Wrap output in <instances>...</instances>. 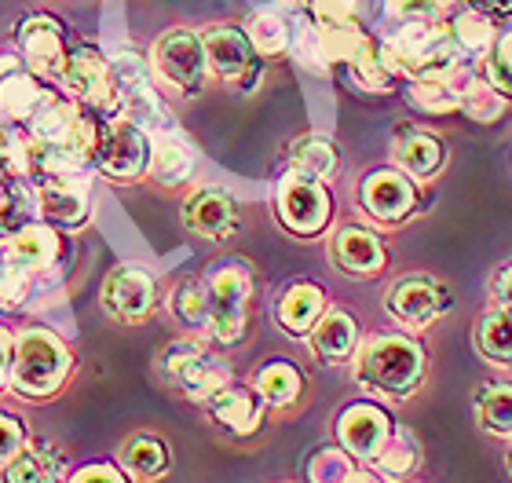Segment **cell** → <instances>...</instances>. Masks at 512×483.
Masks as SVG:
<instances>
[{"instance_id": "7c38bea8", "label": "cell", "mask_w": 512, "mask_h": 483, "mask_svg": "<svg viewBox=\"0 0 512 483\" xmlns=\"http://www.w3.org/2000/svg\"><path fill=\"white\" fill-rule=\"evenodd\" d=\"M388 436H392V425L370 403L348 407L341 414V421H337V440L344 443V451H352L355 458H366V462H374L377 454H381Z\"/></svg>"}, {"instance_id": "d6986e66", "label": "cell", "mask_w": 512, "mask_h": 483, "mask_svg": "<svg viewBox=\"0 0 512 483\" xmlns=\"http://www.w3.org/2000/svg\"><path fill=\"white\" fill-rule=\"evenodd\" d=\"M414 183L399 176V172H374L370 180L363 183V202L366 209L384 220V224H395L403 220L410 209H414Z\"/></svg>"}, {"instance_id": "7402d4cb", "label": "cell", "mask_w": 512, "mask_h": 483, "mask_svg": "<svg viewBox=\"0 0 512 483\" xmlns=\"http://www.w3.org/2000/svg\"><path fill=\"white\" fill-rule=\"evenodd\" d=\"M311 348L326 363H344L355 348V319L348 312H322L311 326Z\"/></svg>"}, {"instance_id": "52a82bcc", "label": "cell", "mask_w": 512, "mask_h": 483, "mask_svg": "<svg viewBox=\"0 0 512 483\" xmlns=\"http://www.w3.org/2000/svg\"><path fill=\"white\" fill-rule=\"evenodd\" d=\"M205 44L191 30H169L154 44V70L165 85H172L183 96H194L205 81Z\"/></svg>"}, {"instance_id": "f35d334b", "label": "cell", "mask_w": 512, "mask_h": 483, "mask_svg": "<svg viewBox=\"0 0 512 483\" xmlns=\"http://www.w3.org/2000/svg\"><path fill=\"white\" fill-rule=\"evenodd\" d=\"M165 447H161L154 436H139L125 447V465L139 476H158L165 469Z\"/></svg>"}, {"instance_id": "44dd1931", "label": "cell", "mask_w": 512, "mask_h": 483, "mask_svg": "<svg viewBox=\"0 0 512 483\" xmlns=\"http://www.w3.org/2000/svg\"><path fill=\"white\" fill-rule=\"evenodd\" d=\"M194 169V154L187 140H180L172 129H161L150 143V172L158 183H183Z\"/></svg>"}, {"instance_id": "8fae6325", "label": "cell", "mask_w": 512, "mask_h": 483, "mask_svg": "<svg viewBox=\"0 0 512 483\" xmlns=\"http://www.w3.org/2000/svg\"><path fill=\"white\" fill-rule=\"evenodd\" d=\"M19 44L33 74L63 77L66 52H63V26L48 15H30L19 22Z\"/></svg>"}, {"instance_id": "74e56055", "label": "cell", "mask_w": 512, "mask_h": 483, "mask_svg": "<svg viewBox=\"0 0 512 483\" xmlns=\"http://www.w3.org/2000/svg\"><path fill=\"white\" fill-rule=\"evenodd\" d=\"M480 421L498 436L512 432V385H494L480 399Z\"/></svg>"}, {"instance_id": "816d5d0a", "label": "cell", "mask_w": 512, "mask_h": 483, "mask_svg": "<svg viewBox=\"0 0 512 483\" xmlns=\"http://www.w3.org/2000/svg\"><path fill=\"white\" fill-rule=\"evenodd\" d=\"M0 260H4V253H0Z\"/></svg>"}, {"instance_id": "2e32d148", "label": "cell", "mask_w": 512, "mask_h": 483, "mask_svg": "<svg viewBox=\"0 0 512 483\" xmlns=\"http://www.w3.org/2000/svg\"><path fill=\"white\" fill-rule=\"evenodd\" d=\"M183 224L209 242H224L238 227V209L224 191H198L183 209Z\"/></svg>"}, {"instance_id": "9c48e42d", "label": "cell", "mask_w": 512, "mask_h": 483, "mask_svg": "<svg viewBox=\"0 0 512 483\" xmlns=\"http://www.w3.org/2000/svg\"><path fill=\"white\" fill-rule=\"evenodd\" d=\"M63 85L77 99H85L92 107H114L118 103V88H114V66L96 52V48H77L66 55Z\"/></svg>"}, {"instance_id": "603a6c76", "label": "cell", "mask_w": 512, "mask_h": 483, "mask_svg": "<svg viewBox=\"0 0 512 483\" xmlns=\"http://www.w3.org/2000/svg\"><path fill=\"white\" fill-rule=\"evenodd\" d=\"M447 81L454 85V92H458V107L465 110L469 118H476V121H498L502 118L505 99L491 81H480L476 74H461V70H454Z\"/></svg>"}, {"instance_id": "d590c367", "label": "cell", "mask_w": 512, "mask_h": 483, "mask_svg": "<svg viewBox=\"0 0 512 483\" xmlns=\"http://www.w3.org/2000/svg\"><path fill=\"white\" fill-rule=\"evenodd\" d=\"M246 37L249 44H253L260 55H278V52H286V44H289V30H286V22L278 19V15H253L246 26Z\"/></svg>"}, {"instance_id": "b9f144b4", "label": "cell", "mask_w": 512, "mask_h": 483, "mask_svg": "<svg viewBox=\"0 0 512 483\" xmlns=\"http://www.w3.org/2000/svg\"><path fill=\"white\" fill-rule=\"evenodd\" d=\"M491 85L512 96V33H505L491 55Z\"/></svg>"}, {"instance_id": "83f0119b", "label": "cell", "mask_w": 512, "mask_h": 483, "mask_svg": "<svg viewBox=\"0 0 512 483\" xmlns=\"http://www.w3.org/2000/svg\"><path fill=\"white\" fill-rule=\"evenodd\" d=\"M417 458H421V451H417L414 436H410L406 429H399V432L388 436V443L381 447V454L374 458V465H377V473L388 476V480H403V476L414 473Z\"/></svg>"}, {"instance_id": "6da1fadb", "label": "cell", "mask_w": 512, "mask_h": 483, "mask_svg": "<svg viewBox=\"0 0 512 483\" xmlns=\"http://www.w3.org/2000/svg\"><path fill=\"white\" fill-rule=\"evenodd\" d=\"M355 377L366 388L384 392V396H410L421 377H425V355L414 341L381 333L359 348L355 355Z\"/></svg>"}, {"instance_id": "681fc988", "label": "cell", "mask_w": 512, "mask_h": 483, "mask_svg": "<svg viewBox=\"0 0 512 483\" xmlns=\"http://www.w3.org/2000/svg\"><path fill=\"white\" fill-rule=\"evenodd\" d=\"M8 377H11V337L0 330V388L8 385Z\"/></svg>"}, {"instance_id": "cb8c5ba5", "label": "cell", "mask_w": 512, "mask_h": 483, "mask_svg": "<svg viewBox=\"0 0 512 483\" xmlns=\"http://www.w3.org/2000/svg\"><path fill=\"white\" fill-rule=\"evenodd\" d=\"M209 414H213V421H220L224 429L235 432V436H249V432L260 425L256 399L249 396L246 388H235V385L220 388V392L209 399Z\"/></svg>"}, {"instance_id": "e575fe53", "label": "cell", "mask_w": 512, "mask_h": 483, "mask_svg": "<svg viewBox=\"0 0 512 483\" xmlns=\"http://www.w3.org/2000/svg\"><path fill=\"white\" fill-rule=\"evenodd\" d=\"M410 103L425 114H450L458 107V92L450 85L447 77H421L410 85Z\"/></svg>"}, {"instance_id": "7a4b0ae2", "label": "cell", "mask_w": 512, "mask_h": 483, "mask_svg": "<svg viewBox=\"0 0 512 483\" xmlns=\"http://www.w3.org/2000/svg\"><path fill=\"white\" fill-rule=\"evenodd\" d=\"M70 374V348L48 330H26L11 348V385L22 396H52Z\"/></svg>"}, {"instance_id": "4fadbf2b", "label": "cell", "mask_w": 512, "mask_h": 483, "mask_svg": "<svg viewBox=\"0 0 512 483\" xmlns=\"http://www.w3.org/2000/svg\"><path fill=\"white\" fill-rule=\"evenodd\" d=\"M48 103V92L41 81L22 70L15 59H0V118L8 121H33V114Z\"/></svg>"}, {"instance_id": "484cf974", "label": "cell", "mask_w": 512, "mask_h": 483, "mask_svg": "<svg viewBox=\"0 0 512 483\" xmlns=\"http://www.w3.org/2000/svg\"><path fill=\"white\" fill-rule=\"evenodd\" d=\"M322 308H326V297H322L319 286L300 282V286H289L286 297L278 301V322L289 333H308L322 319Z\"/></svg>"}, {"instance_id": "30bf717a", "label": "cell", "mask_w": 512, "mask_h": 483, "mask_svg": "<svg viewBox=\"0 0 512 483\" xmlns=\"http://www.w3.org/2000/svg\"><path fill=\"white\" fill-rule=\"evenodd\" d=\"M158 301V286L136 264H121L103 282V308L118 319H143Z\"/></svg>"}, {"instance_id": "c3c4849f", "label": "cell", "mask_w": 512, "mask_h": 483, "mask_svg": "<svg viewBox=\"0 0 512 483\" xmlns=\"http://www.w3.org/2000/svg\"><path fill=\"white\" fill-rule=\"evenodd\" d=\"M472 11H480L483 19H498V15H509L512 0H469Z\"/></svg>"}, {"instance_id": "9a60e30c", "label": "cell", "mask_w": 512, "mask_h": 483, "mask_svg": "<svg viewBox=\"0 0 512 483\" xmlns=\"http://www.w3.org/2000/svg\"><path fill=\"white\" fill-rule=\"evenodd\" d=\"M443 308H447V297H443V290H439L436 282L428 279H403L388 293V312L403 322V326H414V330L428 326Z\"/></svg>"}, {"instance_id": "f907efd6", "label": "cell", "mask_w": 512, "mask_h": 483, "mask_svg": "<svg viewBox=\"0 0 512 483\" xmlns=\"http://www.w3.org/2000/svg\"><path fill=\"white\" fill-rule=\"evenodd\" d=\"M348 483H388V476L381 473H352V480Z\"/></svg>"}, {"instance_id": "7dc6e473", "label": "cell", "mask_w": 512, "mask_h": 483, "mask_svg": "<svg viewBox=\"0 0 512 483\" xmlns=\"http://www.w3.org/2000/svg\"><path fill=\"white\" fill-rule=\"evenodd\" d=\"M494 297H498L502 308L512 312V268H502L498 275H494Z\"/></svg>"}, {"instance_id": "d6a6232c", "label": "cell", "mask_w": 512, "mask_h": 483, "mask_svg": "<svg viewBox=\"0 0 512 483\" xmlns=\"http://www.w3.org/2000/svg\"><path fill=\"white\" fill-rule=\"evenodd\" d=\"M315 33H319V48L326 63H352V55L366 44V37L352 22H322V30Z\"/></svg>"}, {"instance_id": "bcb514c9", "label": "cell", "mask_w": 512, "mask_h": 483, "mask_svg": "<svg viewBox=\"0 0 512 483\" xmlns=\"http://www.w3.org/2000/svg\"><path fill=\"white\" fill-rule=\"evenodd\" d=\"M70 483H125L114 469H107V465H92V469H81V473H74V480Z\"/></svg>"}, {"instance_id": "ba28073f", "label": "cell", "mask_w": 512, "mask_h": 483, "mask_svg": "<svg viewBox=\"0 0 512 483\" xmlns=\"http://www.w3.org/2000/svg\"><path fill=\"white\" fill-rule=\"evenodd\" d=\"M96 161L103 165V172L114 176V180H136L150 161L147 132L139 129V125H132V121H125V118L114 121V125L103 129V136H99Z\"/></svg>"}, {"instance_id": "ab89813d", "label": "cell", "mask_w": 512, "mask_h": 483, "mask_svg": "<svg viewBox=\"0 0 512 483\" xmlns=\"http://www.w3.org/2000/svg\"><path fill=\"white\" fill-rule=\"evenodd\" d=\"M352 462H348V454H341V451H319L315 458H311V465H308V476H311V483H348L352 480Z\"/></svg>"}, {"instance_id": "1f68e13d", "label": "cell", "mask_w": 512, "mask_h": 483, "mask_svg": "<svg viewBox=\"0 0 512 483\" xmlns=\"http://www.w3.org/2000/svg\"><path fill=\"white\" fill-rule=\"evenodd\" d=\"M476 341H480V352L491 359V363H512V312L502 308V312L487 315L476 330Z\"/></svg>"}, {"instance_id": "f6af8a7d", "label": "cell", "mask_w": 512, "mask_h": 483, "mask_svg": "<svg viewBox=\"0 0 512 483\" xmlns=\"http://www.w3.org/2000/svg\"><path fill=\"white\" fill-rule=\"evenodd\" d=\"M311 8L322 22H352L355 0H311Z\"/></svg>"}, {"instance_id": "836d02e7", "label": "cell", "mask_w": 512, "mask_h": 483, "mask_svg": "<svg viewBox=\"0 0 512 483\" xmlns=\"http://www.w3.org/2000/svg\"><path fill=\"white\" fill-rule=\"evenodd\" d=\"M172 315L191 326V330H209V293L205 282H183L180 290L172 293Z\"/></svg>"}, {"instance_id": "ffe728a7", "label": "cell", "mask_w": 512, "mask_h": 483, "mask_svg": "<svg viewBox=\"0 0 512 483\" xmlns=\"http://www.w3.org/2000/svg\"><path fill=\"white\" fill-rule=\"evenodd\" d=\"M333 260L348 275H377L384 268V246L363 227H344L341 235L333 238Z\"/></svg>"}, {"instance_id": "f1b7e54d", "label": "cell", "mask_w": 512, "mask_h": 483, "mask_svg": "<svg viewBox=\"0 0 512 483\" xmlns=\"http://www.w3.org/2000/svg\"><path fill=\"white\" fill-rule=\"evenodd\" d=\"M0 172L8 180H30L33 172H37L33 136H22V132H4L0 136Z\"/></svg>"}, {"instance_id": "60d3db41", "label": "cell", "mask_w": 512, "mask_h": 483, "mask_svg": "<svg viewBox=\"0 0 512 483\" xmlns=\"http://www.w3.org/2000/svg\"><path fill=\"white\" fill-rule=\"evenodd\" d=\"M454 37H458L461 48H469V52H483L487 44H491V22L483 19L480 11H465L454 19Z\"/></svg>"}, {"instance_id": "f5cc1de1", "label": "cell", "mask_w": 512, "mask_h": 483, "mask_svg": "<svg viewBox=\"0 0 512 483\" xmlns=\"http://www.w3.org/2000/svg\"><path fill=\"white\" fill-rule=\"evenodd\" d=\"M0 136H4V132H0Z\"/></svg>"}, {"instance_id": "4dcf8cb0", "label": "cell", "mask_w": 512, "mask_h": 483, "mask_svg": "<svg viewBox=\"0 0 512 483\" xmlns=\"http://www.w3.org/2000/svg\"><path fill=\"white\" fill-rule=\"evenodd\" d=\"M256 392L267 399V403H275V407H286L293 399L300 396V374L297 366L289 363H267L260 374H256Z\"/></svg>"}, {"instance_id": "5b68a950", "label": "cell", "mask_w": 512, "mask_h": 483, "mask_svg": "<svg viewBox=\"0 0 512 483\" xmlns=\"http://www.w3.org/2000/svg\"><path fill=\"white\" fill-rule=\"evenodd\" d=\"M161 377L172 388H180L183 396L202 399V403H209L220 388L231 385L227 366L216 363L213 355H205L194 341H176L161 352Z\"/></svg>"}, {"instance_id": "d4e9b609", "label": "cell", "mask_w": 512, "mask_h": 483, "mask_svg": "<svg viewBox=\"0 0 512 483\" xmlns=\"http://www.w3.org/2000/svg\"><path fill=\"white\" fill-rule=\"evenodd\" d=\"M4 480L8 483H59L63 480V458L44 447V443H33L26 451H19L4 469Z\"/></svg>"}, {"instance_id": "ee69618b", "label": "cell", "mask_w": 512, "mask_h": 483, "mask_svg": "<svg viewBox=\"0 0 512 483\" xmlns=\"http://www.w3.org/2000/svg\"><path fill=\"white\" fill-rule=\"evenodd\" d=\"M26 443V432L15 418H0V462H11L15 454L22 451Z\"/></svg>"}, {"instance_id": "ac0fdd59", "label": "cell", "mask_w": 512, "mask_h": 483, "mask_svg": "<svg viewBox=\"0 0 512 483\" xmlns=\"http://www.w3.org/2000/svg\"><path fill=\"white\" fill-rule=\"evenodd\" d=\"M59 260V235L44 224H22L19 231L8 235V246H4V264H15V268L26 271H44Z\"/></svg>"}, {"instance_id": "4316f807", "label": "cell", "mask_w": 512, "mask_h": 483, "mask_svg": "<svg viewBox=\"0 0 512 483\" xmlns=\"http://www.w3.org/2000/svg\"><path fill=\"white\" fill-rule=\"evenodd\" d=\"M395 161H399L414 180H425V176H432V172L443 165V147H439L432 136H425V132H403V136L395 140Z\"/></svg>"}, {"instance_id": "e0dca14e", "label": "cell", "mask_w": 512, "mask_h": 483, "mask_svg": "<svg viewBox=\"0 0 512 483\" xmlns=\"http://www.w3.org/2000/svg\"><path fill=\"white\" fill-rule=\"evenodd\" d=\"M202 44L209 66L224 81H242L249 74V66H253V44H249V37L242 30H235V26H216V30L205 33Z\"/></svg>"}, {"instance_id": "f546056e", "label": "cell", "mask_w": 512, "mask_h": 483, "mask_svg": "<svg viewBox=\"0 0 512 483\" xmlns=\"http://www.w3.org/2000/svg\"><path fill=\"white\" fill-rule=\"evenodd\" d=\"M293 169L311 176V180H330L337 172V151H333L330 140L322 136H308L293 147Z\"/></svg>"}, {"instance_id": "7bdbcfd3", "label": "cell", "mask_w": 512, "mask_h": 483, "mask_svg": "<svg viewBox=\"0 0 512 483\" xmlns=\"http://www.w3.org/2000/svg\"><path fill=\"white\" fill-rule=\"evenodd\" d=\"M447 4H450V0H388V8H392L395 15L414 19V22L436 19V15H443V11H447Z\"/></svg>"}, {"instance_id": "8d00e7d4", "label": "cell", "mask_w": 512, "mask_h": 483, "mask_svg": "<svg viewBox=\"0 0 512 483\" xmlns=\"http://www.w3.org/2000/svg\"><path fill=\"white\" fill-rule=\"evenodd\" d=\"M352 74H355V81L366 88V92H384V88H388V81H392V70L384 66L381 48H374L370 41H366L363 48L352 55Z\"/></svg>"}, {"instance_id": "5bb4252c", "label": "cell", "mask_w": 512, "mask_h": 483, "mask_svg": "<svg viewBox=\"0 0 512 483\" xmlns=\"http://www.w3.org/2000/svg\"><path fill=\"white\" fill-rule=\"evenodd\" d=\"M37 205L52 224L77 227L88 216V183L81 176H48L37 191Z\"/></svg>"}, {"instance_id": "277c9868", "label": "cell", "mask_w": 512, "mask_h": 483, "mask_svg": "<svg viewBox=\"0 0 512 483\" xmlns=\"http://www.w3.org/2000/svg\"><path fill=\"white\" fill-rule=\"evenodd\" d=\"M209 293V333L220 344H238L246 337V304L253 293L246 264H220V268L205 279Z\"/></svg>"}, {"instance_id": "8992f818", "label": "cell", "mask_w": 512, "mask_h": 483, "mask_svg": "<svg viewBox=\"0 0 512 483\" xmlns=\"http://www.w3.org/2000/svg\"><path fill=\"white\" fill-rule=\"evenodd\" d=\"M278 220L293 231V235H319L330 224V194L319 180H311L304 172H289L278 183Z\"/></svg>"}, {"instance_id": "3957f363", "label": "cell", "mask_w": 512, "mask_h": 483, "mask_svg": "<svg viewBox=\"0 0 512 483\" xmlns=\"http://www.w3.org/2000/svg\"><path fill=\"white\" fill-rule=\"evenodd\" d=\"M381 59L392 74H414L421 77H450L458 70V55L450 48V41L439 30L425 26V22H410L406 30H399L392 41L381 48Z\"/></svg>"}]
</instances>
